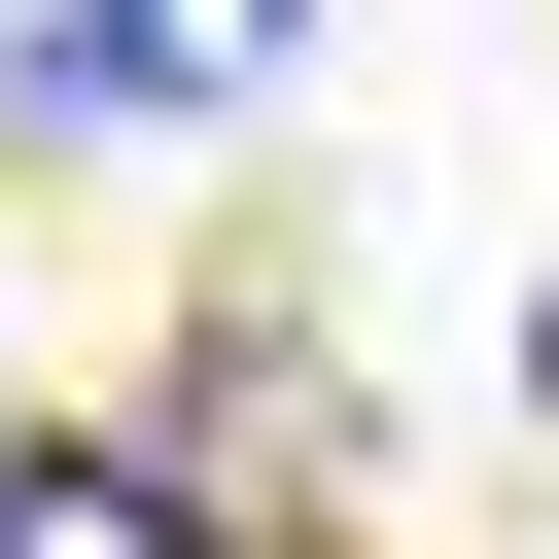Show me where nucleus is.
<instances>
[{
	"label": "nucleus",
	"instance_id": "nucleus-1",
	"mask_svg": "<svg viewBox=\"0 0 559 559\" xmlns=\"http://www.w3.org/2000/svg\"><path fill=\"white\" fill-rule=\"evenodd\" d=\"M280 35H314V0H35V105H70V140H175V105H245Z\"/></svg>",
	"mask_w": 559,
	"mask_h": 559
},
{
	"label": "nucleus",
	"instance_id": "nucleus-2",
	"mask_svg": "<svg viewBox=\"0 0 559 559\" xmlns=\"http://www.w3.org/2000/svg\"><path fill=\"white\" fill-rule=\"evenodd\" d=\"M0 559H175V489H140V454H35V489H0Z\"/></svg>",
	"mask_w": 559,
	"mask_h": 559
}]
</instances>
